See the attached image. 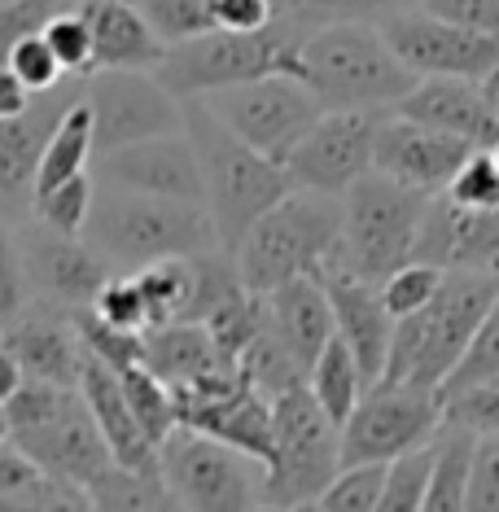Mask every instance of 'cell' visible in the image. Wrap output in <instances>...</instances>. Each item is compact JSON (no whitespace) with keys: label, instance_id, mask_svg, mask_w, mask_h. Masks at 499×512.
Returning <instances> with one entry per match:
<instances>
[{"label":"cell","instance_id":"19","mask_svg":"<svg viewBox=\"0 0 499 512\" xmlns=\"http://www.w3.org/2000/svg\"><path fill=\"white\" fill-rule=\"evenodd\" d=\"M84 92H75V79H66L62 88L36 97L22 119L0 123V211H27L36 202V171L40 154L49 145L53 127L62 123V114L75 106Z\"/></svg>","mask_w":499,"mask_h":512},{"label":"cell","instance_id":"43","mask_svg":"<svg viewBox=\"0 0 499 512\" xmlns=\"http://www.w3.org/2000/svg\"><path fill=\"white\" fill-rule=\"evenodd\" d=\"M5 66L14 71V79L31 92V97H44V92L62 88L66 79H71V75L62 71V66H57V57L49 53V44H44L40 31H36V36H22L14 49H9Z\"/></svg>","mask_w":499,"mask_h":512},{"label":"cell","instance_id":"5","mask_svg":"<svg viewBox=\"0 0 499 512\" xmlns=\"http://www.w3.org/2000/svg\"><path fill=\"white\" fill-rule=\"evenodd\" d=\"M84 241L106 259V267H123V276L141 272L149 263L193 259V254L219 250L215 224L206 206L162 202L123 189H97Z\"/></svg>","mask_w":499,"mask_h":512},{"label":"cell","instance_id":"22","mask_svg":"<svg viewBox=\"0 0 499 512\" xmlns=\"http://www.w3.org/2000/svg\"><path fill=\"white\" fill-rule=\"evenodd\" d=\"M320 285L333 307V333L351 346V355H355L368 386H377L381 368H386V355H390V337H394V320L377 294V285H364L346 272L320 276Z\"/></svg>","mask_w":499,"mask_h":512},{"label":"cell","instance_id":"18","mask_svg":"<svg viewBox=\"0 0 499 512\" xmlns=\"http://www.w3.org/2000/svg\"><path fill=\"white\" fill-rule=\"evenodd\" d=\"M473 154V145L456 141L447 132L421 127L399 114H381L377 136H373V171L394 184L425 197H438L451 184V176L460 171V162Z\"/></svg>","mask_w":499,"mask_h":512},{"label":"cell","instance_id":"26","mask_svg":"<svg viewBox=\"0 0 499 512\" xmlns=\"http://www.w3.org/2000/svg\"><path fill=\"white\" fill-rule=\"evenodd\" d=\"M141 364L167 386L171 394L197 386V381L215 377L228 368V359L219 355L215 337L206 324H162V329L145 333Z\"/></svg>","mask_w":499,"mask_h":512},{"label":"cell","instance_id":"10","mask_svg":"<svg viewBox=\"0 0 499 512\" xmlns=\"http://www.w3.org/2000/svg\"><path fill=\"white\" fill-rule=\"evenodd\" d=\"M342 469L338 425L320 412L307 386L281 390L272 399V456H268V508L316 504Z\"/></svg>","mask_w":499,"mask_h":512},{"label":"cell","instance_id":"11","mask_svg":"<svg viewBox=\"0 0 499 512\" xmlns=\"http://www.w3.org/2000/svg\"><path fill=\"white\" fill-rule=\"evenodd\" d=\"M202 106L241 145L281 162V167L294 154V145L303 141L324 114V106L307 92L303 79H294V75H268V79H254V84L211 92V97H202Z\"/></svg>","mask_w":499,"mask_h":512},{"label":"cell","instance_id":"31","mask_svg":"<svg viewBox=\"0 0 499 512\" xmlns=\"http://www.w3.org/2000/svg\"><path fill=\"white\" fill-rule=\"evenodd\" d=\"M469 456L473 434L443 429L434 447V473H429L421 512H469Z\"/></svg>","mask_w":499,"mask_h":512},{"label":"cell","instance_id":"27","mask_svg":"<svg viewBox=\"0 0 499 512\" xmlns=\"http://www.w3.org/2000/svg\"><path fill=\"white\" fill-rule=\"evenodd\" d=\"M303 386H307L311 399L320 403V412L329 416V421L338 425V429H342L346 421H351V412L359 407V399L368 394L364 372H359L355 355H351V346H346L342 337H333V342L324 346V355L307 368Z\"/></svg>","mask_w":499,"mask_h":512},{"label":"cell","instance_id":"35","mask_svg":"<svg viewBox=\"0 0 499 512\" xmlns=\"http://www.w3.org/2000/svg\"><path fill=\"white\" fill-rule=\"evenodd\" d=\"M132 5L141 9L149 31L162 40V49H176L184 40L211 36L215 31L211 0H132Z\"/></svg>","mask_w":499,"mask_h":512},{"label":"cell","instance_id":"49","mask_svg":"<svg viewBox=\"0 0 499 512\" xmlns=\"http://www.w3.org/2000/svg\"><path fill=\"white\" fill-rule=\"evenodd\" d=\"M215 31H268L276 22V0H211Z\"/></svg>","mask_w":499,"mask_h":512},{"label":"cell","instance_id":"16","mask_svg":"<svg viewBox=\"0 0 499 512\" xmlns=\"http://www.w3.org/2000/svg\"><path fill=\"white\" fill-rule=\"evenodd\" d=\"M22 246V272H27V294L40 307H53L62 316H79L92 307V298L101 294V285L110 281L106 259L88 246L84 237H57V232L31 228L27 237H18Z\"/></svg>","mask_w":499,"mask_h":512},{"label":"cell","instance_id":"51","mask_svg":"<svg viewBox=\"0 0 499 512\" xmlns=\"http://www.w3.org/2000/svg\"><path fill=\"white\" fill-rule=\"evenodd\" d=\"M22 368H18V359H14V351L5 346V337H0V407H5L9 399L18 394V386H22Z\"/></svg>","mask_w":499,"mask_h":512},{"label":"cell","instance_id":"52","mask_svg":"<svg viewBox=\"0 0 499 512\" xmlns=\"http://www.w3.org/2000/svg\"><path fill=\"white\" fill-rule=\"evenodd\" d=\"M486 92H491V106H495V114H499V71L486 79Z\"/></svg>","mask_w":499,"mask_h":512},{"label":"cell","instance_id":"14","mask_svg":"<svg viewBox=\"0 0 499 512\" xmlns=\"http://www.w3.org/2000/svg\"><path fill=\"white\" fill-rule=\"evenodd\" d=\"M390 53L416 79H469V84H486L499 71V36H482V31L451 27L443 18H429L425 9H408L381 22Z\"/></svg>","mask_w":499,"mask_h":512},{"label":"cell","instance_id":"17","mask_svg":"<svg viewBox=\"0 0 499 512\" xmlns=\"http://www.w3.org/2000/svg\"><path fill=\"white\" fill-rule=\"evenodd\" d=\"M97 184L101 189L141 193V197H162V202L206 206L202 167H197L189 132L154 136V141L97 154Z\"/></svg>","mask_w":499,"mask_h":512},{"label":"cell","instance_id":"54","mask_svg":"<svg viewBox=\"0 0 499 512\" xmlns=\"http://www.w3.org/2000/svg\"><path fill=\"white\" fill-rule=\"evenodd\" d=\"M491 158H495V167H499V141L491 145Z\"/></svg>","mask_w":499,"mask_h":512},{"label":"cell","instance_id":"42","mask_svg":"<svg viewBox=\"0 0 499 512\" xmlns=\"http://www.w3.org/2000/svg\"><path fill=\"white\" fill-rule=\"evenodd\" d=\"M443 429H460V434H473V438H499V386L447 394Z\"/></svg>","mask_w":499,"mask_h":512},{"label":"cell","instance_id":"21","mask_svg":"<svg viewBox=\"0 0 499 512\" xmlns=\"http://www.w3.org/2000/svg\"><path fill=\"white\" fill-rule=\"evenodd\" d=\"M5 346L14 351L18 368L27 381H49L62 390H79V372H84V342L75 333V316H62L53 307H27L9 324Z\"/></svg>","mask_w":499,"mask_h":512},{"label":"cell","instance_id":"28","mask_svg":"<svg viewBox=\"0 0 499 512\" xmlns=\"http://www.w3.org/2000/svg\"><path fill=\"white\" fill-rule=\"evenodd\" d=\"M92 158H97V145H92V114L84 106V97H79L75 106L62 114V123L53 127L49 145H44V154H40L36 197L57 189V184H66V180L88 176Z\"/></svg>","mask_w":499,"mask_h":512},{"label":"cell","instance_id":"3","mask_svg":"<svg viewBox=\"0 0 499 512\" xmlns=\"http://www.w3.org/2000/svg\"><path fill=\"white\" fill-rule=\"evenodd\" d=\"M294 79L324 110H394L416 88V75L390 53L386 36L368 22H333L298 40Z\"/></svg>","mask_w":499,"mask_h":512},{"label":"cell","instance_id":"30","mask_svg":"<svg viewBox=\"0 0 499 512\" xmlns=\"http://www.w3.org/2000/svg\"><path fill=\"white\" fill-rule=\"evenodd\" d=\"M421 9V0H276V18L289 22L298 36L316 27H333V22H368L381 27L394 14Z\"/></svg>","mask_w":499,"mask_h":512},{"label":"cell","instance_id":"1","mask_svg":"<svg viewBox=\"0 0 499 512\" xmlns=\"http://www.w3.org/2000/svg\"><path fill=\"white\" fill-rule=\"evenodd\" d=\"M246 294L268 298L272 289L303 276H329L342 263V197L289 189L232 250Z\"/></svg>","mask_w":499,"mask_h":512},{"label":"cell","instance_id":"33","mask_svg":"<svg viewBox=\"0 0 499 512\" xmlns=\"http://www.w3.org/2000/svg\"><path fill=\"white\" fill-rule=\"evenodd\" d=\"M119 386H123V399L127 407L136 412V421H141L145 438L154 442V447H162V438L171 434L180 421H176V394H171L162 381L149 372L145 364H132L119 372Z\"/></svg>","mask_w":499,"mask_h":512},{"label":"cell","instance_id":"29","mask_svg":"<svg viewBox=\"0 0 499 512\" xmlns=\"http://www.w3.org/2000/svg\"><path fill=\"white\" fill-rule=\"evenodd\" d=\"M97 512H184L158 469H123L110 464L84 491Z\"/></svg>","mask_w":499,"mask_h":512},{"label":"cell","instance_id":"39","mask_svg":"<svg viewBox=\"0 0 499 512\" xmlns=\"http://www.w3.org/2000/svg\"><path fill=\"white\" fill-rule=\"evenodd\" d=\"M434 447H438V438L429 442V447L408 451V456H399L390 464L386 486H381V499H377V512H421L429 473H434Z\"/></svg>","mask_w":499,"mask_h":512},{"label":"cell","instance_id":"2","mask_svg":"<svg viewBox=\"0 0 499 512\" xmlns=\"http://www.w3.org/2000/svg\"><path fill=\"white\" fill-rule=\"evenodd\" d=\"M495 298H499L495 272H464V267L447 272L443 289H438V298L429 307L394 324L390 355L377 386H412L443 394L447 377L469 351L473 333L482 329Z\"/></svg>","mask_w":499,"mask_h":512},{"label":"cell","instance_id":"50","mask_svg":"<svg viewBox=\"0 0 499 512\" xmlns=\"http://www.w3.org/2000/svg\"><path fill=\"white\" fill-rule=\"evenodd\" d=\"M31 106H36V97H31V92L18 84L9 66H0V123L22 119V114H27Z\"/></svg>","mask_w":499,"mask_h":512},{"label":"cell","instance_id":"6","mask_svg":"<svg viewBox=\"0 0 499 512\" xmlns=\"http://www.w3.org/2000/svg\"><path fill=\"white\" fill-rule=\"evenodd\" d=\"M0 429L44 477L79 486V491H88L114 464L79 390L22 381L14 399L0 407Z\"/></svg>","mask_w":499,"mask_h":512},{"label":"cell","instance_id":"56","mask_svg":"<svg viewBox=\"0 0 499 512\" xmlns=\"http://www.w3.org/2000/svg\"><path fill=\"white\" fill-rule=\"evenodd\" d=\"M263 512H272V508H263Z\"/></svg>","mask_w":499,"mask_h":512},{"label":"cell","instance_id":"32","mask_svg":"<svg viewBox=\"0 0 499 512\" xmlns=\"http://www.w3.org/2000/svg\"><path fill=\"white\" fill-rule=\"evenodd\" d=\"M132 281H136V289H141V298H145L149 329L189 320V302H193V267H189V259L149 263V267H141V272H132Z\"/></svg>","mask_w":499,"mask_h":512},{"label":"cell","instance_id":"36","mask_svg":"<svg viewBox=\"0 0 499 512\" xmlns=\"http://www.w3.org/2000/svg\"><path fill=\"white\" fill-rule=\"evenodd\" d=\"M438 197H447V202L456 206V211H464V215L499 211V167H495L491 149H473Z\"/></svg>","mask_w":499,"mask_h":512},{"label":"cell","instance_id":"38","mask_svg":"<svg viewBox=\"0 0 499 512\" xmlns=\"http://www.w3.org/2000/svg\"><path fill=\"white\" fill-rule=\"evenodd\" d=\"M478 386H499V298H495V307L486 311L482 329L473 333V342L456 364V372L447 377L443 399L447 394H460V390H478Z\"/></svg>","mask_w":499,"mask_h":512},{"label":"cell","instance_id":"40","mask_svg":"<svg viewBox=\"0 0 499 512\" xmlns=\"http://www.w3.org/2000/svg\"><path fill=\"white\" fill-rule=\"evenodd\" d=\"M386 473H390V464H351V469H338V477L320 491L316 508L320 512H377Z\"/></svg>","mask_w":499,"mask_h":512},{"label":"cell","instance_id":"46","mask_svg":"<svg viewBox=\"0 0 499 512\" xmlns=\"http://www.w3.org/2000/svg\"><path fill=\"white\" fill-rule=\"evenodd\" d=\"M0 512H97V508H92V499L79 491V486L40 477L36 486H27V491L14 495L9 504H0Z\"/></svg>","mask_w":499,"mask_h":512},{"label":"cell","instance_id":"34","mask_svg":"<svg viewBox=\"0 0 499 512\" xmlns=\"http://www.w3.org/2000/svg\"><path fill=\"white\" fill-rule=\"evenodd\" d=\"M92 202H97V180L79 176V180H66V184H57V189L40 193L36 202H31V215H36V228H44V232L84 237Z\"/></svg>","mask_w":499,"mask_h":512},{"label":"cell","instance_id":"41","mask_svg":"<svg viewBox=\"0 0 499 512\" xmlns=\"http://www.w3.org/2000/svg\"><path fill=\"white\" fill-rule=\"evenodd\" d=\"M40 36H44V44H49V53L57 57V66H62L71 79L92 75V36H88V22L79 18V5L53 14L49 22H44Z\"/></svg>","mask_w":499,"mask_h":512},{"label":"cell","instance_id":"7","mask_svg":"<svg viewBox=\"0 0 499 512\" xmlns=\"http://www.w3.org/2000/svg\"><path fill=\"white\" fill-rule=\"evenodd\" d=\"M298 31L276 18L268 31H211V36L184 40L167 49L158 66V84L176 101H202L211 92L254 84L268 75H294V53H298Z\"/></svg>","mask_w":499,"mask_h":512},{"label":"cell","instance_id":"20","mask_svg":"<svg viewBox=\"0 0 499 512\" xmlns=\"http://www.w3.org/2000/svg\"><path fill=\"white\" fill-rule=\"evenodd\" d=\"M390 114L447 132L473 149H491L499 141V114L491 106V92L486 84H469V79H416V88Z\"/></svg>","mask_w":499,"mask_h":512},{"label":"cell","instance_id":"55","mask_svg":"<svg viewBox=\"0 0 499 512\" xmlns=\"http://www.w3.org/2000/svg\"><path fill=\"white\" fill-rule=\"evenodd\" d=\"M0 5H14V0H0Z\"/></svg>","mask_w":499,"mask_h":512},{"label":"cell","instance_id":"23","mask_svg":"<svg viewBox=\"0 0 499 512\" xmlns=\"http://www.w3.org/2000/svg\"><path fill=\"white\" fill-rule=\"evenodd\" d=\"M79 18L92 36V75L97 71H149L162 66V40L149 31L132 0H79Z\"/></svg>","mask_w":499,"mask_h":512},{"label":"cell","instance_id":"47","mask_svg":"<svg viewBox=\"0 0 499 512\" xmlns=\"http://www.w3.org/2000/svg\"><path fill=\"white\" fill-rule=\"evenodd\" d=\"M469 512H499V438H473Z\"/></svg>","mask_w":499,"mask_h":512},{"label":"cell","instance_id":"45","mask_svg":"<svg viewBox=\"0 0 499 512\" xmlns=\"http://www.w3.org/2000/svg\"><path fill=\"white\" fill-rule=\"evenodd\" d=\"M27 272H22V246L14 237V228L0 219V333L27 311Z\"/></svg>","mask_w":499,"mask_h":512},{"label":"cell","instance_id":"24","mask_svg":"<svg viewBox=\"0 0 499 512\" xmlns=\"http://www.w3.org/2000/svg\"><path fill=\"white\" fill-rule=\"evenodd\" d=\"M79 399H84L92 421H97L114 464H123V469H158V447L145 438L136 412L127 407L123 386H119V372L106 368L101 359L84 355V372H79Z\"/></svg>","mask_w":499,"mask_h":512},{"label":"cell","instance_id":"13","mask_svg":"<svg viewBox=\"0 0 499 512\" xmlns=\"http://www.w3.org/2000/svg\"><path fill=\"white\" fill-rule=\"evenodd\" d=\"M97 154L184 132V101H176L149 71H97L84 79Z\"/></svg>","mask_w":499,"mask_h":512},{"label":"cell","instance_id":"9","mask_svg":"<svg viewBox=\"0 0 499 512\" xmlns=\"http://www.w3.org/2000/svg\"><path fill=\"white\" fill-rule=\"evenodd\" d=\"M158 473L184 512H263L268 464L202 429L176 425L158 447Z\"/></svg>","mask_w":499,"mask_h":512},{"label":"cell","instance_id":"44","mask_svg":"<svg viewBox=\"0 0 499 512\" xmlns=\"http://www.w3.org/2000/svg\"><path fill=\"white\" fill-rule=\"evenodd\" d=\"M92 316L110 329H123V333H149V316H145V298L136 289L132 276H110L101 285V294L92 298Z\"/></svg>","mask_w":499,"mask_h":512},{"label":"cell","instance_id":"53","mask_svg":"<svg viewBox=\"0 0 499 512\" xmlns=\"http://www.w3.org/2000/svg\"><path fill=\"white\" fill-rule=\"evenodd\" d=\"M281 512H320L316 504H294V508H281Z\"/></svg>","mask_w":499,"mask_h":512},{"label":"cell","instance_id":"15","mask_svg":"<svg viewBox=\"0 0 499 512\" xmlns=\"http://www.w3.org/2000/svg\"><path fill=\"white\" fill-rule=\"evenodd\" d=\"M381 114L373 110H324L294 154L285 158V176L294 189L346 197L373 171V136Z\"/></svg>","mask_w":499,"mask_h":512},{"label":"cell","instance_id":"12","mask_svg":"<svg viewBox=\"0 0 499 512\" xmlns=\"http://www.w3.org/2000/svg\"><path fill=\"white\" fill-rule=\"evenodd\" d=\"M443 434V394L412 390V386H368L338 429L342 469L351 464H394L408 451L429 447Z\"/></svg>","mask_w":499,"mask_h":512},{"label":"cell","instance_id":"37","mask_svg":"<svg viewBox=\"0 0 499 512\" xmlns=\"http://www.w3.org/2000/svg\"><path fill=\"white\" fill-rule=\"evenodd\" d=\"M443 281H447L443 267H434V263H403L399 272H390L386 281L377 285V294H381V302H386L390 320L399 324V320L416 316L421 307H429V302L438 298V289H443Z\"/></svg>","mask_w":499,"mask_h":512},{"label":"cell","instance_id":"8","mask_svg":"<svg viewBox=\"0 0 499 512\" xmlns=\"http://www.w3.org/2000/svg\"><path fill=\"white\" fill-rule=\"evenodd\" d=\"M429 211V197L368 171L351 193L342 197V263L338 272L364 285H381L390 272L416 259Z\"/></svg>","mask_w":499,"mask_h":512},{"label":"cell","instance_id":"4","mask_svg":"<svg viewBox=\"0 0 499 512\" xmlns=\"http://www.w3.org/2000/svg\"><path fill=\"white\" fill-rule=\"evenodd\" d=\"M184 132H189L197 167H202L206 211H211L219 250L232 254L241 246V237H246L294 184H289L281 162L254 154L228 127H219V119L202 101H184Z\"/></svg>","mask_w":499,"mask_h":512},{"label":"cell","instance_id":"25","mask_svg":"<svg viewBox=\"0 0 499 512\" xmlns=\"http://www.w3.org/2000/svg\"><path fill=\"white\" fill-rule=\"evenodd\" d=\"M263 311L272 320L276 342L285 346V355L294 359V368L307 377V368L324 355V346L333 342V307L329 294L316 276H303V281H289L281 289H272L263 298Z\"/></svg>","mask_w":499,"mask_h":512},{"label":"cell","instance_id":"48","mask_svg":"<svg viewBox=\"0 0 499 512\" xmlns=\"http://www.w3.org/2000/svg\"><path fill=\"white\" fill-rule=\"evenodd\" d=\"M429 18H443L451 27L499 36V0H421Z\"/></svg>","mask_w":499,"mask_h":512}]
</instances>
